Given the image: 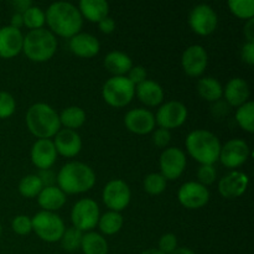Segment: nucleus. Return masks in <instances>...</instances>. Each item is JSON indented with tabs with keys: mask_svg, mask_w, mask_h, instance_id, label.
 I'll return each instance as SVG.
<instances>
[{
	"mask_svg": "<svg viewBox=\"0 0 254 254\" xmlns=\"http://www.w3.org/2000/svg\"><path fill=\"white\" fill-rule=\"evenodd\" d=\"M159 165H160V174L166 181L176 180L183 175L186 168L185 153L176 146L166 148L161 153Z\"/></svg>",
	"mask_w": 254,
	"mask_h": 254,
	"instance_id": "12",
	"label": "nucleus"
},
{
	"mask_svg": "<svg viewBox=\"0 0 254 254\" xmlns=\"http://www.w3.org/2000/svg\"><path fill=\"white\" fill-rule=\"evenodd\" d=\"M216 176V169L213 168V165H201L197 170V179L201 185H211V184L215 183Z\"/></svg>",
	"mask_w": 254,
	"mask_h": 254,
	"instance_id": "39",
	"label": "nucleus"
},
{
	"mask_svg": "<svg viewBox=\"0 0 254 254\" xmlns=\"http://www.w3.org/2000/svg\"><path fill=\"white\" fill-rule=\"evenodd\" d=\"M78 10L82 17L91 22H99L109 14V4L106 0H81Z\"/></svg>",
	"mask_w": 254,
	"mask_h": 254,
	"instance_id": "25",
	"label": "nucleus"
},
{
	"mask_svg": "<svg viewBox=\"0 0 254 254\" xmlns=\"http://www.w3.org/2000/svg\"><path fill=\"white\" fill-rule=\"evenodd\" d=\"M250 179L242 171H231L227 175L223 176L218 183V191L221 196L228 200H233L246 192L248 188Z\"/></svg>",
	"mask_w": 254,
	"mask_h": 254,
	"instance_id": "17",
	"label": "nucleus"
},
{
	"mask_svg": "<svg viewBox=\"0 0 254 254\" xmlns=\"http://www.w3.org/2000/svg\"><path fill=\"white\" fill-rule=\"evenodd\" d=\"M241 57L250 66L254 64V42H246L241 50Z\"/></svg>",
	"mask_w": 254,
	"mask_h": 254,
	"instance_id": "43",
	"label": "nucleus"
},
{
	"mask_svg": "<svg viewBox=\"0 0 254 254\" xmlns=\"http://www.w3.org/2000/svg\"><path fill=\"white\" fill-rule=\"evenodd\" d=\"M57 50L56 36L50 30H31L24 36L22 52L34 62H46L54 57Z\"/></svg>",
	"mask_w": 254,
	"mask_h": 254,
	"instance_id": "5",
	"label": "nucleus"
},
{
	"mask_svg": "<svg viewBox=\"0 0 254 254\" xmlns=\"http://www.w3.org/2000/svg\"><path fill=\"white\" fill-rule=\"evenodd\" d=\"M250 146L242 139H231L221 146L218 160L228 169H236L243 165L250 158Z\"/></svg>",
	"mask_w": 254,
	"mask_h": 254,
	"instance_id": "14",
	"label": "nucleus"
},
{
	"mask_svg": "<svg viewBox=\"0 0 254 254\" xmlns=\"http://www.w3.org/2000/svg\"><path fill=\"white\" fill-rule=\"evenodd\" d=\"M16 102L10 93L0 91V119H6L14 114Z\"/></svg>",
	"mask_w": 254,
	"mask_h": 254,
	"instance_id": "37",
	"label": "nucleus"
},
{
	"mask_svg": "<svg viewBox=\"0 0 254 254\" xmlns=\"http://www.w3.org/2000/svg\"><path fill=\"white\" fill-rule=\"evenodd\" d=\"M56 183L64 193H83L94 186L96 174L87 164L81 161H71L60 169L56 175Z\"/></svg>",
	"mask_w": 254,
	"mask_h": 254,
	"instance_id": "2",
	"label": "nucleus"
},
{
	"mask_svg": "<svg viewBox=\"0 0 254 254\" xmlns=\"http://www.w3.org/2000/svg\"><path fill=\"white\" fill-rule=\"evenodd\" d=\"M11 5L14 6L15 12L24 14L29 7L32 6V1L31 0H16V1H12Z\"/></svg>",
	"mask_w": 254,
	"mask_h": 254,
	"instance_id": "46",
	"label": "nucleus"
},
{
	"mask_svg": "<svg viewBox=\"0 0 254 254\" xmlns=\"http://www.w3.org/2000/svg\"><path fill=\"white\" fill-rule=\"evenodd\" d=\"M11 228L16 235L26 236L32 231L31 217L25 215H19L12 220Z\"/></svg>",
	"mask_w": 254,
	"mask_h": 254,
	"instance_id": "38",
	"label": "nucleus"
},
{
	"mask_svg": "<svg viewBox=\"0 0 254 254\" xmlns=\"http://www.w3.org/2000/svg\"><path fill=\"white\" fill-rule=\"evenodd\" d=\"M37 176H39V179L41 180L44 188H47V186H55V184H56V175H55V173L51 169L40 170Z\"/></svg>",
	"mask_w": 254,
	"mask_h": 254,
	"instance_id": "44",
	"label": "nucleus"
},
{
	"mask_svg": "<svg viewBox=\"0 0 254 254\" xmlns=\"http://www.w3.org/2000/svg\"><path fill=\"white\" fill-rule=\"evenodd\" d=\"M123 216L121 212H114V211H108L103 213L98 220V227L102 233L107 236H112L118 233L123 227Z\"/></svg>",
	"mask_w": 254,
	"mask_h": 254,
	"instance_id": "30",
	"label": "nucleus"
},
{
	"mask_svg": "<svg viewBox=\"0 0 254 254\" xmlns=\"http://www.w3.org/2000/svg\"><path fill=\"white\" fill-rule=\"evenodd\" d=\"M153 133V143L155 144L158 148H166L171 140L170 130H166L164 128L155 129L151 131Z\"/></svg>",
	"mask_w": 254,
	"mask_h": 254,
	"instance_id": "41",
	"label": "nucleus"
},
{
	"mask_svg": "<svg viewBox=\"0 0 254 254\" xmlns=\"http://www.w3.org/2000/svg\"><path fill=\"white\" fill-rule=\"evenodd\" d=\"M26 126L30 133L39 139L52 138L61 129L59 114L46 103H35L27 109Z\"/></svg>",
	"mask_w": 254,
	"mask_h": 254,
	"instance_id": "4",
	"label": "nucleus"
},
{
	"mask_svg": "<svg viewBox=\"0 0 254 254\" xmlns=\"http://www.w3.org/2000/svg\"><path fill=\"white\" fill-rule=\"evenodd\" d=\"M236 122L243 130L248 133L254 131V103L252 101L246 102L236 111Z\"/></svg>",
	"mask_w": 254,
	"mask_h": 254,
	"instance_id": "31",
	"label": "nucleus"
},
{
	"mask_svg": "<svg viewBox=\"0 0 254 254\" xmlns=\"http://www.w3.org/2000/svg\"><path fill=\"white\" fill-rule=\"evenodd\" d=\"M245 36L247 42H254V19H250L245 25Z\"/></svg>",
	"mask_w": 254,
	"mask_h": 254,
	"instance_id": "47",
	"label": "nucleus"
},
{
	"mask_svg": "<svg viewBox=\"0 0 254 254\" xmlns=\"http://www.w3.org/2000/svg\"><path fill=\"white\" fill-rule=\"evenodd\" d=\"M10 26L15 27V29L20 30V27L24 26V19H22V14L15 12L11 16V21H10Z\"/></svg>",
	"mask_w": 254,
	"mask_h": 254,
	"instance_id": "48",
	"label": "nucleus"
},
{
	"mask_svg": "<svg viewBox=\"0 0 254 254\" xmlns=\"http://www.w3.org/2000/svg\"><path fill=\"white\" fill-rule=\"evenodd\" d=\"M170 254H195V252H193V251H191L190 248L181 247V248H176V250Z\"/></svg>",
	"mask_w": 254,
	"mask_h": 254,
	"instance_id": "49",
	"label": "nucleus"
},
{
	"mask_svg": "<svg viewBox=\"0 0 254 254\" xmlns=\"http://www.w3.org/2000/svg\"><path fill=\"white\" fill-rule=\"evenodd\" d=\"M178 248V238L173 233H165L159 241V251L164 254H170Z\"/></svg>",
	"mask_w": 254,
	"mask_h": 254,
	"instance_id": "40",
	"label": "nucleus"
},
{
	"mask_svg": "<svg viewBox=\"0 0 254 254\" xmlns=\"http://www.w3.org/2000/svg\"><path fill=\"white\" fill-rule=\"evenodd\" d=\"M24 36L15 27H0V59H12L22 51Z\"/></svg>",
	"mask_w": 254,
	"mask_h": 254,
	"instance_id": "19",
	"label": "nucleus"
},
{
	"mask_svg": "<svg viewBox=\"0 0 254 254\" xmlns=\"http://www.w3.org/2000/svg\"><path fill=\"white\" fill-rule=\"evenodd\" d=\"M82 238H83V232L72 226V227H68L64 230L60 242H61L62 248L64 251H67V252H74V251L81 248Z\"/></svg>",
	"mask_w": 254,
	"mask_h": 254,
	"instance_id": "33",
	"label": "nucleus"
},
{
	"mask_svg": "<svg viewBox=\"0 0 254 254\" xmlns=\"http://www.w3.org/2000/svg\"><path fill=\"white\" fill-rule=\"evenodd\" d=\"M250 86H248L247 81H245L241 77H235V78L230 79L226 84L225 89H223V96H225L226 102L230 104L231 107H241L248 102L250 98Z\"/></svg>",
	"mask_w": 254,
	"mask_h": 254,
	"instance_id": "22",
	"label": "nucleus"
},
{
	"mask_svg": "<svg viewBox=\"0 0 254 254\" xmlns=\"http://www.w3.org/2000/svg\"><path fill=\"white\" fill-rule=\"evenodd\" d=\"M32 231L37 237L49 243L61 240L64 230V222L59 215L49 211H40L31 218Z\"/></svg>",
	"mask_w": 254,
	"mask_h": 254,
	"instance_id": "7",
	"label": "nucleus"
},
{
	"mask_svg": "<svg viewBox=\"0 0 254 254\" xmlns=\"http://www.w3.org/2000/svg\"><path fill=\"white\" fill-rule=\"evenodd\" d=\"M98 27L103 34H112L116 29V21L112 17L107 16L98 22Z\"/></svg>",
	"mask_w": 254,
	"mask_h": 254,
	"instance_id": "45",
	"label": "nucleus"
},
{
	"mask_svg": "<svg viewBox=\"0 0 254 254\" xmlns=\"http://www.w3.org/2000/svg\"><path fill=\"white\" fill-rule=\"evenodd\" d=\"M42 189H44V185L37 175H26L21 179L19 184L20 195L26 198L37 197Z\"/></svg>",
	"mask_w": 254,
	"mask_h": 254,
	"instance_id": "32",
	"label": "nucleus"
},
{
	"mask_svg": "<svg viewBox=\"0 0 254 254\" xmlns=\"http://www.w3.org/2000/svg\"><path fill=\"white\" fill-rule=\"evenodd\" d=\"M60 123L66 129L74 130L77 128H81L86 122V112L77 106H71L64 108L60 114Z\"/></svg>",
	"mask_w": 254,
	"mask_h": 254,
	"instance_id": "29",
	"label": "nucleus"
},
{
	"mask_svg": "<svg viewBox=\"0 0 254 254\" xmlns=\"http://www.w3.org/2000/svg\"><path fill=\"white\" fill-rule=\"evenodd\" d=\"M208 64V55L201 45H191L181 56V66L184 72L190 77H198L205 72Z\"/></svg>",
	"mask_w": 254,
	"mask_h": 254,
	"instance_id": "15",
	"label": "nucleus"
},
{
	"mask_svg": "<svg viewBox=\"0 0 254 254\" xmlns=\"http://www.w3.org/2000/svg\"><path fill=\"white\" fill-rule=\"evenodd\" d=\"M218 24V17L215 10L207 4L196 5L189 14V25L195 34L207 36L212 34Z\"/></svg>",
	"mask_w": 254,
	"mask_h": 254,
	"instance_id": "10",
	"label": "nucleus"
},
{
	"mask_svg": "<svg viewBox=\"0 0 254 254\" xmlns=\"http://www.w3.org/2000/svg\"><path fill=\"white\" fill-rule=\"evenodd\" d=\"M179 202L189 210H198L210 200V191L197 181H188L183 184L178 192Z\"/></svg>",
	"mask_w": 254,
	"mask_h": 254,
	"instance_id": "13",
	"label": "nucleus"
},
{
	"mask_svg": "<svg viewBox=\"0 0 254 254\" xmlns=\"http://www.w3.org/2000/svg\"><path fill=\"white\" fill-rule=\"evenodd\" d=\"M124 124L131 133L145 135L155 128V116L145 108H134L127 112Z\"/></svg>",
	"mask_w": 254,
	"mask_h": 254,
	"instance_id": "16",
	"label": "nucleus"
},
{
	"mask_svg": "<svg viewBox=\"0 0 254 254\" xmlns=\"http://www.w3.org/2000/svg\"><path fill=\"white\" fill-rule=\"evenodd\" d=\"M37 202L42 211H55L62 208V206L66 203V193L59 188V186H47L41 190V192L37 196Z\"/></svg>",
	"mask_w": 254,
	"mask_h": 254,
	"instance_id": "24",
	"label": "nucleus"
},
{
	"mask_svg": "<svg viewBox=\"0 0 254 254\" xmlns=\"http://www.w3.org/2000/svg\"><path fill=\"white\" fill-rule=\"evenodd\" d=\"M104 67L113 76H126L133 67V61L122 51H111L104 57Z\"/></svg>",
	"mask_w": 254,
	"mask_h": 254,
	"instance_id": "26",
	"label": "nucleus"
},
{
	"mask_svg": "<svg viewBox=\"0 0 254 254\" xmlns=\"http://www.w3.org/2000/svg\"><path fill=\"white\" fill-rule=\"evenodd\" d=\"M128 79L134 84L138 86L139 83L146 79V69L143 66H133L128 72Z\"/></svg>",
	"mask_w": 254,
	"mask_h": 254,
	"instance_id": "42",
	"label": "nucleus"
},
{
	"mask_svg": "<svg viewBox=\"0 0 254 254\" xmlns=\"http://www.w3.org/2000/svg\"><path fill=\"white\" fill-rule=\"evenodd\" d=\"M22 19H24V25L31 30H37L42 29L46 22V17H45V11L39 6H35L32 5L31 7L26 10V11L22 14Z\"/></svg>",
	"mask_w": 254,
	"mask_h": 254,
	"instance_id": "34",
	"label": "nucleus"
},
{
	"mask_svg": "<svg viewBox=\"0 0 254 254\" xmlns=\"http://www.w3.org/2000/svg\"><path fill=\"white\" fill-rule=\"evenodd\" d=\"M135 93L139 101L148 107H155L164 99V89L158 82L153 79H145L135 87Z\"/></svg>",
	"mask_w": 254,
	"mask_h": 254,
	"instance_id": "23",
	"label": "nucleus"
},
{
	"mask_svg": "<svg viewBox=\"0 0 254 254\" xmlns=\"http://www.w3.org/2000/svg\"><path fill=\"white\" fill-rule=\"evenodd\" d=\"M99 217L98 203L92 198H81L72 207V225L82 232H91L98 225Z\"/></svg>",
	"mask_w": 254,
	"mask_h": 254,
	"instance_id": "8",
	"label": "nucleus"
},
{
	"mask_svg": "<svg viewBox=\"0 0 254 254\" xmlns=\"http://www.w3.org/2000/svg\"><path fill=\"white\" fill-rule=\"evenodd\" d=\"M81 250L84 254H108V243L103 236L91 231L83 235Z\"/></svg>",
	"mask_w": 254,
	"mask_h": 254,
	"instance_id": "28",
	"label": "nucleus"
},
{
	"mask_svg": "<svg viewBox=\"0 0 254 254\" xmlns=\"http://www.w3.org/2000/svg\"><path fill=\"white\" fill-rule=\"evenodd\" d=\"M186 119H188V108L185 104L180 101H169L158 109L155 123H158L160 128L170 130L183 126Z\"/></svg>",
	"mask_w": 254,
	"mask_h": 254,
	"instance_id": "11",
	"label": "nucleus"
},
{
	"mask_svg": "<svg viewBox=\"0 0 254 254\" xmlns=\"http://www.w3.org/2000/svg\"><path fill=\"white\" fill-rule=\"evenodd\" d=\"M228 7L231 12L240 19L250 20L254 16V1L253 0H230Z\"/></svg>",
	"mask_w": 254,
	"mask_h": 254,
	"instance_id": "35",
	"label": "nucleus"
},
{
	"mask_svg": "<svg viewBox=\"0 0 254 254\" xmlns=\"http://www.w3.org/2000/svg\"><path fill=\"white\" fill-rule=\"evenodd\" d=\"M188 153L201 165H213L218 160L221 151L220 139L210 130L196 129L185 139Z\"/></svg>",
	"mask_w": 254,
	"mask_h": 254,
	"instance_id": "3",
	"label": "nucleus"
},
{
	"mask_svg": "<svg viewBox=\"0 0 254 254\" xmlns=\"http://www.w3.org/2000/svg\"><path fill=\"white\" fill-rule=\"evenodd\" d=\"M197 92L207 102H218L223 97V87L215 77H202L197 82Z\"/></svg>",
	"mask_w": 254,
	"mask_h": 254,
	"instance_id": "27",
	"label": "nucleus"
},
{
	"mask_svg": "<svg viewBox=\"0 0 254 254\" xmlns=\"http://www.w3.org/2000/svg\"><path fill=\"white\" fill-rule=\"evenodd\" d=\"M46 24L52 34L71 39L78 34L83 25V17L78 7L68 1L52 2L45 12Z\"/></svg>",
	"mask_w": 254,
	"mask_h": 254,
	"instance_id": "1",
	"label": "nucleus"
},
{
	"mask_svg": "<svg viewBox=\"0 0 254 254\" xmlns=\"http://www.w3.org/2000/svg\"><path fill=\"white\" fill-rule=\"evenodd\" d=\"M166 189V180L161 174L153 173L149 174L144 179V190L149 195H160L165 191Z\"/></svg>",
	"mask_w": 254,
	"mask_h": 254,
	"instance_id": "36",
	"label": "nucleus"
},
{
	"mask_svg": "<svg viewBox=\"0 0 254 254\" xmlns=\"http://www.w3.org/2000/svg\"><path fill=\"white\" fill-rule=\"evenodd\" d=\"M135 96V86L127 76H113L102 87V97L107 104L114 108L128 106Z\"/></svg>",
	"mask_w": 254,
	"mask_h": 254,
	"instance_id": "6",
	"label": "nucleus"
},
{
	"mask_svg": "<svg viewBox=\"0 0 254 254\" xmlns=\"http://www.w3.org/2000/svg\"><path fill=\"white\" fill-rule=\"evenodd\" d=\"M141 254H164V253H161L159 250H155V248H150V250L144 251Z\"/></svg>",
	"mask_w": 254,
	"mask_h": 254,
	"instance_id": "50",
	"label": "nucleus"
},
{
	"mask_svg": "<svg viewBox=\"0 0 254 254\" xmlns=\"http://www.w3.org/2000/svg\"><path fill=\"white\" fill-rule=\"evenodd\" d=\"M55 148L57 154H61L64 158H74L78 155L82 149V139L76 130L71 129H60L55 135Z\"/></svg>",
	"mask_w": 254,
	"mask_h": 254,
	"instance_id": "20",
	"label": "nucleus"
},
{
	"mask_svg": "<svg viewBox=\"0 0 254 254\" xmlns=\"http://www.w3.org/2000/svg\"><path fill=\"white\" fill-rule=\"evenodd\" d=\"M69 50L72 54L82 59H92L98 55L101 44L96 36L87 32H78L69 39Z\"/></svg>",
	"mask_w": 254,
	"mask_h": 254,
	"instance_id": "21",
	"label": "nucleus"
},
{
	"mask_svg": "<svg viewBox=\"0 0 254 254\" xmlns=\"http://www.w3.org/2000/svg\"><path fill=\"white\" fill-rule=\"evenodd\" d=\"M0 236H1V225H0Z\"/></svg>",
	"mask_w": 254,
	"mask_h": 254,
	"instance_id": "51",
	"label": "nucleus"
},
{
	"mask_svg": "<svg viewBox=\"0 0 254 254\" xmlns=\"http://www.w3.org/2000/svg\"><path fill=\"white\" fill-rule=\"evenodd\" d=\"M31 161L40 170L51 169L56 163L57 151L51 139H37L31 148Z\"/></svg>",
	"mask_w": 254,
	"mask_h": 254,
	"instance_id": "18",
	"label": "nucleus"
},
{
	"mask_svg": "<svg viewBox=\"0 0 254 254\" xmlns=\"http://www.w3.org/2000/svg\"><path fill=\"white\" fill-rule=\"evenodd\" d=\"M102 198L109 211L121 212V211L126 210L130 202V189H129L128 184H126V181L121 180V179H114L104 186Z\"/></svg>",
	"mask_w": 254,
	"mask_h": 254,
	"instance_id": "9",
	"label": "nucleus"
}]
</instances>
